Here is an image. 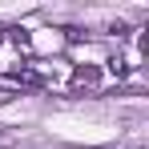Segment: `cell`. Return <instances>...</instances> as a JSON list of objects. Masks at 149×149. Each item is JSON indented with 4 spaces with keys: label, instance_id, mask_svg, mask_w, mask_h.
<instances>
[]
</instances>
